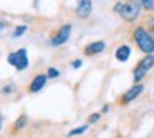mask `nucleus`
Listing matches in <instances>:
<instances>
[{
    "label": "nucleus",
    "instance_id": "1",
    "mask_svg": "<svg viewBox=\"0 0 154 138\" xmlns=\"http://www.w3.org/2000/svg\"><path fill=\"white\" fill-rule=\"evenodd\" d=\"M141 10H143V8H141L137 0H119V2H116L114 7H113L114 14H118L124 22H128V24L136 22L137 18L141 17Z\"/></svg>",
    "mask_w": 154,
    "mask_h": 138
},
{
    "label": "nucleus",
    "instance_id": "2",
    "mask_svg": "<svg viewBox=\"0 0 154 138\" xmlns=\"http://www.w3.org/2000/svg\"><path fill=\"white\" fill-rule=\"evenodd\" d=\"M133 40L143 53H154V35L143 25H137L133 30Z\"/></svg>",
    "mask_w": 154,
    "mask_h": 138
},
{
    "label": "nucleus",
    "instance_id": "3",
    "mask_svg": "<svg viewBox=\"0 0 154 138\" xmlns=\"http://www.w3.org/2000/svg\"><path fill=\"white\" fill-rule=\"evenodd\" d=\"M7 62H8V63H10L17 72L27 70L28 65H30L27 48H18V50H15V52H12V53H8V55H7Z\"/></svg>",
    "mask_w": 154,
    "mask_h": 138
},
{
    "label": "nucleus",
    "instance_id": "4",
    "mask_svg": "<svg viewBox=\"0 0 154 138\" xmlns=\"http://www.w3.org/2000/svg\"><path fill=\"white\" fill-rule=\"evenodd\" d=\"M71 32H73V25H71V24H63V25H60V27H58V30L55 32V34L50 35L48 45H50V47H55V48L65 45L68 40H70Z\"/></svg>",
    "mask_w": 154,
    "mask_h": 138
},
{
    "label": "nucleus",
    "instance_id": "5",
    "mask_svg": "<svg viewBox=\"0 0 154 138\" xmlns=\"http://www.w3.org/2000/svg\"><path fill=\"white\" fill-rule=\"evenodd\" d=\"M75 14H76V17L80 18V20L90 18L91 14H93V0H78Z\"/></svg>",
    "mask_w": 154,
    "mask_h": 138
},
{
    "label": "nucleus",
    "instance_id": "6",
    "mask_svg": "<svg viewBox=\"0 0 154 138\" xmlns=\"http://www.w3.org/2000/svg\"><path fill=\"white\" fill-rule=\"evenodd\" d=\"M144 91V85L143 83H136L134 87H131L129 90L126 91V93H123V97H121V100H119V103L121 105H128V103H131L133 100H136L137 97H139L141 93Z\"/></svg>",
    "mask_w": 154,
    "mask_h": 138
},
{
    "label": "nucleus",
    "instance_id": "7",
    "mask_svg": "<svg viewBox=\"0 0 154 138\" xmlns=\"http://www.w3.org/2000/svg\"><path fill=\"white\" fill-rule=\"evenodd\" d=\"M104 48H106V43H104L103 40H94V42H90V43L85 45L83 53L86 55V57H93V55L103 53Z\"/></svg>",
    "mask_w": 154,
    "mask_h": 138
},
{
    "label": "nucleus",
    "instance_id": "8",
    "mask_svg": "<svg viewBox=\"0 0 154 138\" xmlns=\"http://www.w3.org/2000/svg\"><path fill=\"white\" fill-rule=\"evenodd\" d=\"M47 82H48V77H47L45 73L35 75V77L32 78L30 85H28V91H30V93H38V91H42V90L45 88Z\"/></svg>",
    "mask_w": 154,
    "mask_h": 138
},
{
    "label": "nucleus",
    "instance_id": "9",
    "mask_svg": "<svg viewBox=\"0 0 154 138\" xmlns=\"http://www.w3.org/2000/svg\"><path fill=\"white\" fill-rule=\"evenodd\" d=\"M136 67H139L141 70H144L147 73L149 70H152L154 68V53H146L143 58L139 60V63L136 65Z\"/></svg>",
    "mask_w": 154,
    "mask_h": 138
},
{
    "label": "nucleus",
    "instance_id": "10",
    "mask_svg": "<svg viewBox=\"0 0 154 138\" xmlns=\"http://www.w3.org/2000/svg\"><path fill=\"white\" fill-rule=\"evenodd\" d=\"M114 57L118 62H128L131 57V47L129 45H119L114 52Z\"/></svg>",
    "mask_w": 154,
    "mask_h": 138
},
{
    "label": "nucleus",
    "instance_id": "11",
    "mask_svg": "<svg viewBox=\"0 0 154 138\" xmlns=\"http://www.w3.org/2000/svg\"><path fill=\"white\" fill-rule=\"evenodd\" d=\"M15 91H17V85H15V83H12V82L5 83L4 87L0 88V93L4 95V97H7V95H14Z\"/></svg>",
    "mask_w": 154,
    "mask_h": 138
},
{
    "label": "nucleus",
    "instance_id": "12",
    "mask_svg": "<svg viewBox=\"0 0 154 138\" xmlns=\"http://www.w3.org/2000/svg\"><path fill=\"white\" fill-rule=\"evenodd\" d=\"M27 125V115H20V117L15 120V125H14V130L15 131H22Z\"/></svg>",
    "mask_w": 154,
    "mask_h": 138
},
{
    "label": "nucleus",
    "instance_id": "13",
    "mask_svg": "<svg viewBox=\"0 0 154 138\" xmlns=\"http://www.w3.org/2000/svg\"><path fill=\"white\" fill-rule=\"evenodd\" d=\"M141 5V8L146 12H149V14H152L154 12V0H137Z\"/></svg>",
    "mask_w": 154,
    "mask_h": 138
},
{
    "label": "nucleus",
    "instance_id": "14",
    "mask_svg": "<svg viewBox=\"0 0 154 138\" xmlns=\"http://www.w3.org/2000/svg\"><path fill=\"white\" fill-rule=\"evenodd\" d=\"M86 130H88V125H81V127H76V128H73V130L68 131V136H70V138L80 136V135H83Z\"/></svg>",
    "mask_w": 154,
    "mask_h": 138
},
{
    "label": "nucleus",
    "instance_id": "15",
    "mask_svg": "<svg viewBox=\"0 0 154 138\" xmlns=\"http://www.w3.org/2000/svg\"><path fill=\"white\" fill-rule=\"evenodd\" d=\"M27 32H28V25H17L12 35H14L15 38H18V37H22V35H25Z\"/></svg>",
    "mask_w": 154,
    "mask_h": 138
},
{
    "label": "nucleus",
    "instance_id": "16",
    "mask_svg": "<svg viewBox=\"0 0 154 138\" xmlns=\"http://www.w3.org/2000/svg\"><path fill=\"white\" fill-rule=\"evenodd\" d=\"M45 75H47L48 78H51V80H55V78L60 77V70H58V68H55V67H50V68L47 70V73H45Z\"/></svg>",
    "mask_w": 154,
    "mask_h": 138
},
{
    "label": "nucleus",
    "instance_id": "17",
    "mask_svg": "<svg viewBox=\"0 0 154 138\" xmlns=\"http://www.w3.org/2000/svg\"><path fill=\"white\" fill-rule=\"evenodd\" d=\"M100 117H101V113H93V115H90V117H88V123H96V121L100 120Z\"/></svg>",
    "mask_w": 154,
    "mask_h": 138
},
{
    "label": "nucleus",
    "instance_id": "18",
    "mask_svg": "<svg viewBox=\"0 0 154 138\" xmlns=\"http://www.w3.org/2000/svg\"><path fill=\"white\" fill-rule=\"evenodd\" d=\"M147 27H149V32H154V15L147 18Z\"/></svg>",
    "mask_w": 154,
    "mask_h": 138
},
{
    "label": "nucleus",
    "instance_id": "19",
    "mask_svg": "<svg viewBox=\"0 0 154 138\" xmlns=\"http://www.w3.org/2000/svg\"><path fill=\"white\" fill-rule=\"evenodd\" d=\"M81 65H83V62H81L80 58H78V60H73V62H71V67H73V68H80Z\"/></svg>",
    "mask_w": 154,
    "mask_h": 138
},
{
    "label": "nucleus",
    "instance_id": "20",
    "mask_svg": "<svg viewBox=\"0 0 154 138\" xmlns=\"http://www.w3.org/2000/svg\"><path fill=\"white\" fill-rule=\"evenodd\" d=\"M5 28H7V24H5V22L2 20V18H0V34H2V32H4Z\"/></svg>",
    "mask_w": 154,
    "mask_h": 138
},
{
    "label": "nucleus",
    "instance_id": "21",
    "mask_svg": "<svg viewBox=\"0 0 154 138\" xmlns=\"http://www.w3.org/2000/svg\"><path fill=\"white\" fill-rule=\"evenodd\" d=\"M2 128H4V117L0 113V131H2Z\"/></svg>",
    "mask_w": 154,
    "mask_h": 138
},
{
    "label": "nucleus",
    "instance_id": "22",
    "mask_svg": "<svg viewBox=\"0 0 154 138\" xmlns=\"http://www.w3.org/2000/svg\"><path fill=\"white\" fill-rule=\"evenodd\" d=\"M108 110H109V105H104V107L103 108H101V111H103V113H106V111Z\"/></svg>",
    "mask_w": 154,
    "mask_h": 138
}]
</instances>
